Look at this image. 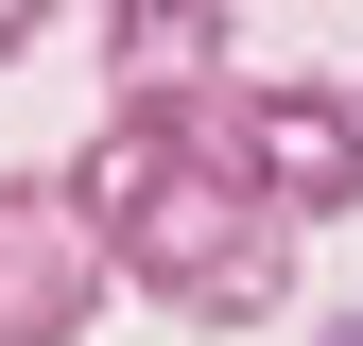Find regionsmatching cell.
<instances>
[{
    "label": "cell",
    "instance_id": "cell-1",
    "mask_svg": "<svg viewBox=\"0 0 363 346\" xmlns=\"http://www.w3.org/2000/svg\"><path fill=\"white\" fill-rule=\"evenodd\" d=\"M69 225L104 242V277H139L191 329H277L294 294V208L242 139V86H139L69 156Z\"/></svg>",
    "mask_w": 363,
    "mask_h": 346
},
{
    "label": "cell",
    "instance_id": "cell-2",
    "mask_svg": "<svg viewBox=\"0 0 363 346\" xmlns=\"http://www.w3.org/2000/svg\"><path fill=\"white\" fill-rule=\"evenodd\" d=\"M86 294H104V242L69 225V191H18L0 173V346H69Z\"/></svg>",
    "mask_w": 363,
    "mask_h": 346
},
{
    "label": "cell",
    "instance_id": "cell-3",
    "mask_svg": "<svg viewBox=\"0 0 363 346\" xmlns=\"http://www.w3.org/2000/svg\"><path fill=\"white\" fill-rule=\"evenodd\" d=\"M242 139H259V173H277L294 225H311V208H363V104H346V86L259 69V86H242Z\"/></svg>",
    "mask_w": 363,
    "mask_h": 346
},
{
    "label": "cell",
    "instance_id": "cell-4",
    "mask_svg": "<svg viewBox=\"0 0 363 346\" xmlns=\"http://www.w3.org/2000/svg\"><path fill=\"white\" fill-rule=\"evenodd\" d=\"M329 346H363V329H329Z\"/></svg>",
    "mask_w": 363,
    "mask_h": 346
}]
</instances>
